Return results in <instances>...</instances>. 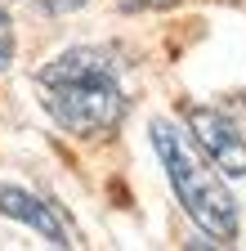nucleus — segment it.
Here are the masks:
<instances>
[{
    "label": "nucleus",
    "instance_id": "obj_1",
    "mask_svg": "<svg viewBox=\"0 0 246 251\" xmlns=\"http://www.w3.org/2000/svg\"><path fill=\"white\" fill-rule=\"evenodd\" d=\"M152 148H157L161 166H166V179L175 188L179 206L188 211V220L215 242H233L237 238V202L224 188V179L215 175L206 162H197V152L183 144V135L166 121H152Z\"/></svg>",
    "mask_w": 246,
    "mask_h": 251
},
{
    "label": "nucleus",
    "instance_id": "obj_2",
    "mask_svg": "<svg viewBox=\"0 0 246 251\" xmlns=\"http://www.w3.org/2000/svg\"><path fill=\"white\" fill-rule=\"evenodd\" d=\"M45 112L58 130L94 139L121 126L126 117V94L116 76H94V81H67V85H45Z\"/></svg>",
    "mask_w": 246,
    "mask_h": 251
},
{
    "label": "nucleus",
    "instance_id": "obj_3",
    "mask_svg": "<svg viewBox=\"0 0 246 251\" xmlns=\"http://www.w3.org/2000/svg\"><path fill=\"white\" fill-rule=\"evenodd\" d=\"M183 121H188L193 144L206 152V162L220 175H228V179H242L246 175V135L237 130L220 108L188 103V108H183Z\"/></svg>",
    "mask_w": 246,
    "mask_h": 251
},
{
    "label": "nucleus",
    "instance_id": "obj_4",
    "mask_svg": "<svg viewBox=\"0 0 246 251\" xmlns=\"http://www.w3.org/2000/svg\"><path fill=\"white\" fill-rule=\"evenodd\" d=\"M0 215L18 220V225L32 229V233H41L49 247H72V233H67L63 220L54 215V206L41 202L36 193H27V188H18V184H0Z\"/></svg>",
    "mask_w": 246,
    "mask_h": 251
},
{
    "label": "nucleus",
    "instance_id": "obj_5",
    "mask_svg": "<svg viewBox=\"0 0 246 251\" xmlns=\"http://www.w3.org/2000/svg\"><path fill=\"white\" fill-rule=\"evenodd\" d=\"M116 58L99 45H76V50H63L54 54L45 68L36 72V85H67V81H94V76H116Z\"/></svg>",
    "mask_w": 246,
    "mask_h": 251
},
{
    "label": "nucleus",
    "instance_id": "obj_6",
    "mask_svg": "<svg viewBox=\"0 0 246 251\" xmlns=\"http://www.w3.org/2000/svg\"><path fill=\"white\" fill-rule=\"evenodd\" d=\"M14 50H18V41H14V23H9L5 9H0V72L14 68Z\"/></svg>",
    "mask_w": 246,
    "mask_h": 251
},
{
    "label": "nucleus",
    "instance_id": "obj_7",
    "mask_svg": "<svg viewBox=\"0 0 246 251\" xmlns=\"http://www.w3.org/2000/svg\"><path fill=\"white\" fill-rule=\"evenodd\" d=\"M27 5H36V9H45V14H76V9L89 5V0H27Z\"/></svg>",
    "mask_w": 246,
    "mask_h": 251
},
{
    "label": "nucleus",
    "instance_id": "obj_8",
    "mask_svg": "<svg viewBox=\"0 0 246 251\" xmlns=\"http://www.w3.org/2000/svg\"><path fill=\"white\" fill-rule=\"evenodd\" d=\"M179 0H116V9L126 14H143V9H175Z\"/></svg>",
    "mask_w": 246,
    "mask_h": 251
}]
</instances>
